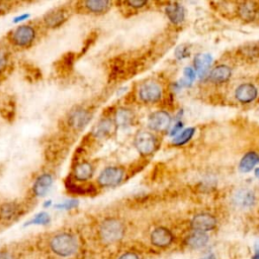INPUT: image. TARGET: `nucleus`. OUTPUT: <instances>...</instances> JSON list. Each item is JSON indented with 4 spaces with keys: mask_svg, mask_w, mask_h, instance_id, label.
Returning a JSON list of instances; mask_svg holds the SVG:
<instances>
[{
    "mask_svg": "<svg viewBox=\"0 0 259 259\" xmlns=\"http://www.w3.org/2000/svg\"><path fill=\"white\" fill-rule=\"evenodd\" d=\"M81 8L85 11L93 14H102L109 10L111 6V2L107 0H88L80 3Z\"/></svg>",
    "mask_w": 259,
    "mask_h": 259,
    "instance_id": "obj_19",
    "label": "nucleus"
},
{
    "mask_svg": "<svg viewBox=\"0 0 259 259\" xmlns=\"http://www.w3.org/2000/svg\"><path fill=\"white\" fill-rule=\"evenodd\" d=\"M93 173H94V168L92 164L87 161H83L76 164L73 170L74 179L80 182L88 181L93 176Z\"/></svg>",
    "mask_w": 259,
    "mask_h": 259,
    "instance_id": "obj_20",
    "label": "nucleus"
},
{
    "mask_svg": "<svg viewBox=\"0 0 259 259\" xmlns=\"http://www.w3.org/2000/svg\"><path fill=\"white\" fill-rule=\"evenodd\" d=\"M211 63H212V56L207 53L197 54L193 59L194 70L195 72L198 73L200 77L204 76L208 72V69L210 68Z\"/></svg>",
    "mask_w": 259,
    "mask_h": 259,
    "instance_id": "obj_21",
    "label": "nucleus"
},
{
    "mask_svg": "<svg viewBox=\"0 0 259 259\" xmlns=\"http://www.w3.org/2000/svg\"><path fill=\"white\" fill-rule=\"evenodd\" d=\"M217 224H218L217 219L212 214L201 212V213L195 214L191 219L190 228L196 232L206 233L208 231L213 230L217 227Z\"/></svg>",
    "mask_w": 259,
    "mask_h": 259,
    "instance_id": "obj_9",
    "label": "nucleus"
},
{
    "mask_svg": "<svg viewBox=\"0 0 259 259\" xmlns=\"http://www.w3.org/2000/svg\"><path fill=\"white\" fill-rule=\"evenodd\" d=\"M258 96V90L252 83H242L235 90V98L242 104L253 102Z\"/></svg>",
    "mask_w": 259,
    "mask_h": 259,
    "instance_id": "obj_12",
    "label": "nucleus"
},
{
    "mask_svg": "<svg viewBox=\"0 0 259 259\" xmlns=\"http://www.w3.org/2000/svg\"><path fill=\"white\" fill-rule=\"evenodd\" d=\"M172 122L171 115L165 110H158L150 114L148 117V126L154 132L167 131Z\"/></svg>",
    "mask_w": 259,
    "mask_h": 259,
    "instance_id": "obj_8",
    "label": "nucleus"
},
{
    "mask_svg": "<svg viewBox=\"0 0 259 259\" xmlns=\"http://www.w3.org/2000/svg\"><path fill=\"white\" fill-rule=\"evenodd\" d=\"M139 97L145 103H156L162 98V88L155 81H146L139 88Z\"/></svg>",
    "mask_w": 259,
    "mask_h": 259,
    "instance_id": "obj_6",
    "label": "nucleus"
},
{
    "mask_svg": "<svg viewBox=\"0 0 259 259\" xmlns=\"http://www.w3.org/2000/svg\"><path fill=\"white\" fill-rule=\"evenodd\" d=\"M8 61L9 57L7 51L3 48H0V74H2L6 70L8 66Z\"/></svg>",
    "mask_w": 259,
    "mask_h": 259,
    "instance_id": "obj_30",
    "label": "nucleus"
},
{
    "mask_svg": "<svg viewBox=\"0 0 259 259\" xmlns=\"http://www.w3.org/2000/svg\"><path fill=\"white\" fill-rule=\"evenodd\" d=\"M252 259H259V252H257L254 256H253V258Z\"/></svg>",
    "mask_w": 259,
    "mask_h": 259,
    "instance_id": "obj_38",
    "label": "nucleus"
},
{
    "mask_svg": "<svg viewBox=\"0 0 259 259\" xmlns=\"http://www.w3.org/2000/svg\"><path fill=\"white\" fill-rule=\"evenodd\" d=\"M13 6V3L7 1H0V15L8 12Z\"/></svg>",
    "mask_w": 259,
    "mask_h": 259,
    "instance_id": "obj_33",
    "label": "nucleus"
},
{
    "mask_svg": "<svg viewBox=\"0 0 259 259\" xmlns=\"http://www.w3.org/2000/svg\"><path fill=\"white\" fill-rule=\"evenodd\" d=\"M194 134H195V127H191V126L186 127L173 138L172 144L176 147H181V146L187 144L192 139Z\"/></svg>",
    "mask_w": 259,
    "mask_h": 259,
    "instance_id": "obj_27",
    "label": "nucleus"
},
{
    "mask_svg": "<svg viewBox=\"0 0 259 259\" xmlns=\"http://www.w3.org/2000/svg\"><path fill=\"white\" fill-rule=\"evenodd\" d=\"M117 125L114 119L109 117H104L100 119L92 128V136L98 140H104L110 138L116 131Z\"/></svg>",
    "mask_w": 259,
    "mask_h": 259,
    "instance_id": "obj_10",
    "label": "nucleus"
},
{
    "mask_svg": "<svg viewBox=\"0 0 259 259\" xmlns=\"http://www.w3.org/2000/svg\"><path fill=\"white\" fill-rule=\"evenodd\" d=\"M255 176L259 179V167L256 168V170H255Z\"/></svg>",
    "mask_w": 259,
    "mask_h": 259,
    "instance_id": "obj_37",
    "label": "nucleus"
},
{
    "mask_svg": "<svg viewBox=\"0 0 259 259\" xmlns=\"http://www.w3.org/2000/svg\"><path fill=\"white\" fill-rule=\"evenodd\" d=\"M36 31L31 25H20L11 33V41L19 48L29 47L35 39Z\"/></svg>",
    "mask_w": 259,
    "mask_h": 259,
    "instance_id": "obj_5",
    "label": "nucleus"
},
{
    "mask_svg": "<svg viewBox=\"0 0 259 259\" xmlns=\"http://www.w3.org/2000/svg\"><path fill=\"white\" fill-rule=\"evenodd\" d=\"M67 189L74 194L85 195V194H92L96 191L94 185L92 184H76L73 181H68L66 184Z\"/></svg>",
    "mask_w": 259,
    "mask_h": 259,
    "instance_id": "obj_26",
    "label": "nucleus"
},
{
    "mask_svg": "<svg viewBox=\"0 0 259 259\" xmlns=\"http://www.w3.org/2000/svg\"><path fill=\"white\" fill-rule=\"evenodd\" d=\"M68 17H69V15L66 10H64L62 8H57V9H54V10L48 12L44 16V22H45L46 26H48L50 28H56V27H59L60 25H62L68 19Z\"/></svg>",
    "mask_w": 259,
    "mask_h": 259,
    "instance_id": "obj_16",
    "label": "nucleus"
},
{
    "mask_svg": "<svg viewBox=\"0 0 259 259\" xmlns=\"http://www.w3.org/2000/svg\"><path fill=\"white\" fill-rule=\"evenodd\" d=\"M0 259H14V257L7 251H0Z\"/></svg>",
    "mask_w": 259,
    "mask_h": 259,
    "instance_id": "obj_35",
    "label": "nucleus"
},
{
    "mask_svg": "<svg viewBox=\"0 0 259 259\" xmlns=\"http://www.w3.org/2000/svg\"><path fill=\"white\" fill-rule=\"evenodd\" d=\"M208 243V236L203 232L193 231L185 239V244L191 249H200Z\"/></svg>",
    "mask_w": 259,
    "mask_h": 259,
    "instance_id": "obj_25",
    "label": "nucleus"
},
{
    "mask_svg": "<svg viewBox=\"0 0 259 259\" xmlns=\"http://www.w3.org/2000/svg\"><path fill=\"white\" fill-rule=\"evenodd\" d=\"M125 234V226L117 218L104 219L98 229L100 240L105 244H114L119 242Z\"/></svg>",
    "mask_w": 259,
    "mask_h": 259,
    "instance_id": "obj_2",
    "label": "nucleus"
},
{
    "mask_svg": "<svg viewBox=\"0 0 259 259\" xmlns=\"http://www.w3.org/2000/svg\"><path fill=\"white\" fill-rule=\"evenodd\" d=\"M92 113L84 107H76L68 115V124L75 131H82L90 122Z\"/></svg>",
    "mask_w": 259,
    "mask_h": 259,
    "instance_id": "obj_7",
    "label": "nucleus"
},
{
    "mask_svg": "<svg viewBox=\"0 0 259 259\" xmlns=\"http://www.w3.org/2000/svg\"><path fill=\"white\" fill-rule=\"evenodd\" d=\"M259 14V6L255 2H243L237 6V15L244 21L255 20Z\"/></svg>",
    "mask_w": 259,
    "mask_h": 259,
    "instance_id": "obj_15",
    "label": "nucleus"
},
{
    "mask_svg": "<svg viewBox=\"0 0 259 259\" xmlns=\"http://www.w3.org/2000/svg\"><path fill=\"white\" fill-rule=\"evenodd\" d=\"M54 177L50 173L40 174L34 181L32 186V192L37 197L45 196L52 187Z\"/></svg>",
    "mask_w": 259,
    "mask_h": 259,
    "instance_id": "obj_14",
    "label": "nucleus"
},
{
    "mask_svg": "<svg viewBox=\"0 0 259 259\" xmlns=\"http://www.w3.org/2000/svg\"><path fill=\"white\" fill-rule=\"evenodd\" d=\"M123 4L128 7V9H141L144 8L148 2L147 1H141V0H131V1H125Z\"/></svg>",
    "mask_w": 259,
    "mask_h": 259,
    "instance_id": "obj_32",
    "label": "nucleus"
},
{
    "mask_svg": "<svg viewBox=\"0 0 259 259\" xmlns=\"http://www.w3.org/2000/svg\"><path fill=\"white\" fill-rule=\"evenodd\" d=\"M118 259H140L139 255L135 252H132V251H127V252H124L122 253Z\"/></svg>",
    "mask_w": 259,
    "mask_h": 259,
    "instance_id": "obj_34",
    "label": "nucleus"
},
{
    "mask_svg": "<svg viewBox=\"0 0 259 259\" xmlns=\"http://www.w3.org/2000/svg\"><path fill=\"white\" fill-rule=\"evenodd\" d=\"M20 207L15 202H5L0 205V220L10 222L15 220L20 214Z\"/></svg>",
    "mask_w": 259,
    "mask_h": 259,
    "instance_id": "obj_23",
    "label": "nucleus"
},
{
    "mask_svg": "<svg viewBox=\"0 0 259 259\" xmlns=\"http://www.w3.org/2000/svg\"><path fill=\"white\" fill-rule=\"evenodd\" d=\"M137 151L143 156L152 155L158 148V140L154 134L147 131L139 132L134 141Z\"/></svg>",
    "mask_w": 259,
    "mask_h": 259,
    "instance_id": "obj_3",
    "label": "nucleus"
},
{
    "mask_svg": "<svg viewBox=\"0 0 259 259\" xmlns=\"http://www.w3.org/2000/svg\"><path fill=\"white\" fill-rule=\"evenodd\" d=\"M135 121V112L126 107H120L116 110L114 114V122L117 126L126 127L134 123Z\"/></svg>",
    "mask_w": 259,
    "mask_h": 259,
    "instance_id": "obj_22",
    "label": "nucleus"
},
{
    "mask_svg": "<svg viewBox=\"0 0 259 259\" xmlns=\"http://www.w3.org/2000/svg\"><path fill=\"white\" fill-rule=\"evenodd\" d=\"M259 164V154L254 151L247 152L239 162V170L243 173L250 172Z\"/></svg>",
    "mask_w": 259,
    "mask_h": 259,
    "instance_id": "obj_24",
    "label": "nucleus"
},
{
    "mask_svg": "<svg viewBox=\"0 0 259 259\" xmlns=\"http://www.w3.org/2000/svg\"><path fill=\"white\" fill-rule=\"evenodd\" d=\"M150 240L155 247L167 248L172 244L174 236L169 229L165 227H158L152 231L150 235Z\"/></svg>",
    "mask_w": 259,
    "mask_h": 259,
    "instance_id": "obj_11",
    "label": "nucleus"
},
{
    "mask_svg": "<svg viewBox=\"0 0 259 259\" xmlns=\"http://www.w3.org/2000/svg\"><path fill=\"white\" fill-rule=\"evenodd\" d=\"M50 222V215L47 212H40L36 214L30 222L29 224H34V225H47Z\"/></svg>",
    "mask_w": 259,
    "mask_h": 259,
    "instance_id": "obj_31",
    "label": "nucleus"
},
{
    "mask_svg": "<svg viewBox=\"0 0 259 259\" xmlns=\"http://www.w3.org/2000/svg\"><path fill=\"white\" fill-rule=\"evenodd\" d=\"M165 14L167 15L168 19L173 23V24H180L184 21L185 19V9L184 7L177 3V2H172L168 3L165 6Z\"/></svg>",
    "mask_w": 259,
    "mask_h": 259,
    "instance_id": "obj_18",
    "label": "nucleus"
},
{
    "mask_svg": "<svg viewBox=\"0 0 259 259\" xmlns=\"http://www.w3.org/2000/svg\"><path fill=\"white\" fill-rule=\"evenodd\" d=\"M232 199L235 205L242 208H247L254 205L256 201V196L252 190L247 188H241L233 194Z\"/></svg>",
    "mask_w": 259,
    "mask_h": 259,
    "instance_id": "obj_13",
    "label": "nucleus"
},
{
    "mask_svg": "<svg viewBox=\"0 0 259 259\" xmlns=\"http://www.w3.org/2000/svg\"><path fill=\"white\" fill-rule=\"evenodd\" d=\"M202 259H215V256H214L213 254H209V255H207V256L203 257Z\"/></svg>",
    "mask_w": 259,
    "mask_h": 259,
    "instance_id": "obj_36",
    "label": "nucleus"
},
{
    "mask_svg": "<svg viewBox=\"0 0 259 259\" xmlns=\"http://www.w3.org/2000/svg\"><path fill=\"white\" fill-rule=\"evenodd\" d=\"M232 76V69L226 64H220L212 68L208 74V79L214 84H223L230 80Z\"/></svg>",
    "mask_w": 259,
    "mask_h": 259,
    "instance_id": "obj_17",
    "label": "nucleus"
},
{
    "mask_svg": "<svg viewBox=\"0 0 259 259\" xmlns=\"http://www.w3.org/2000/svg\"><path fill=\"white\" fill-rule=\"evenodd\" d=\"M124 178V169L120 166H108L104 168L98 178L97 182L101 187H114L121 183Z\"/></svg>",
    "mask_w": 259,
    "mask_h": 259,
    "instance_id": "obj_4",
    "label": "nucleus"
},
{
    "mask_svg": "<svg viewBox=\"0 0 259 259\" xmlns=\"http://www.w3.org/2000/svg\"><path fill=\"white\" fill-rule=\"evenodd\" d=\"M195 70L192 68V67H186L184 68V71H183V74H184V79H183V82L182 84L184 86H187V85H190L194 79H195Z\"/></svg>",
    "mask_w": 259,
    "mask_h": 259,
    "instance_id": "obj_28",
    "label": "nucleus"
},
{
    "mask_svg": "<svg viewBox=\"0 0 259 259\" xmlns=\"http://www.w3.org/2000/svg\"><path fill=\"white\" fill-rule=\"evenodd\" d=\"M49 246L51 251L56 255L60 257H70L78 251L79 243L75 235L62 232L51 238Z\"/></svg>",
    "mask_w": 259,
    "mask_h": 259,
    "instance_id": "obj_1",
    "label": "nucleus"
},
{
    "mask_svg": "<svg viewBox=\"0 0 259 259\" xmlns=\"http://www.w3.org/2000/svg\"><path fill=\"white\" fill-rule=\"evenodd\" d=\"M190 55V49L187 45L183 44V45H180L176 48L175 50V56L177 59L179 60H182V59H185V58H188Z\"/></svg>",
    "mask_w": 259,
    "mask_h": 259,
    "instance_id": "obj_29",
    "label": "nucleus"
}]
</instances>
